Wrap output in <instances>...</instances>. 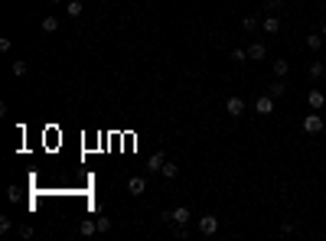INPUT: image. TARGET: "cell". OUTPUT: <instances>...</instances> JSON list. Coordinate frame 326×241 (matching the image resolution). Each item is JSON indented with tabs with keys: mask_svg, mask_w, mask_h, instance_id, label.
Returning a JSON list of instances; mask_svg holds the SVG:
<instances>
[{
	"mask_svg": "<svg viewBox=\"0 0 326 241\" xmlns=\"http://www.w3.org/2000/svg\"><path fill=\"white\" fill-rule=\"evenodd\" d=\"M284 92H287V85H284V78H274L271 85H268V95H271V98H284Z\"/></svg>",
	"mask_w": 326,
	"mask_h": 241,
	"instance_id": "9",
	"label": "cell"
},
{
	"mask_svg": "<svg viewBox=\"0 0 326 241\" xmlns=\"http://www.w3.org/2000/svg\"><path fill=\"white\" fill-rule=\"evenodd\" d=\"M7 199H10V202H20V189L10 186V189H7Z\"/></svg>",
	"mask_w": 326,
	"mask_h": 241,
	"instance_id": "24",
	"label": "cell"
},
{
	"mask_svg": "<svg viewBox=\"0 0 326 241\" xmlns=\"http://www.w3.org/2000/svg\"><path fill=\"white\" fill-rule=\"evenodd\" d=\"M255 111H258V114H271V111H274V98H271V95L255 98Z\"/></svg>",
	"mask_w": 326,
	"mask_h": 241,
	"instance_id": "6",
	"label": "cell"
},
{
	"mask_svg": "<svg viewBox=\"0 0 326 241\" xmlns=\"http://www.w3.org/2000/svg\"><path fill=\"white\" fill-rule=\"evenodd\" d=\"M287 72H290V62H284V59H277V62H274V75H277V78H284Z\"/></svg>",
	"mask_w": 326,
	"mask_h": 241,
	"instance_id": "18",
	"label": "cell"
},
{
	"mask_svg": "<svg viewBox=\"0 0 326 241\" xmlns=\"http://www.w3.org/2000/svg\"><path fill=\"white\" fill-rule=\"evenodd\" d=\"M307 72H310L313 82H320V78L326 75V65H323V62H310V69H307Z\"/></svg>",
	"mask_w": 326,
	"mask_h": 241,
	"instance_id": "14",
	"label": "cell"
},
{
	"mask_svg": "<svg viewBox=\"0 0 326 241\" xmlns=\"http://www.w3.org/2000/svg\"><path fill=\"white\" fill-rule=\"evenodd\" d=\"M20 235H23V238H33V225H20Z\"/></svg>",
	"mask_w": 326,
	"mask_h": 241,
	"instance_id": "26",
	"label": "cell"
},
{
	"mask_svg": "<svg viewBox=\"0 0 326 241\" xmlns=\"http://www.w3.org/2000/svg\"><path fill=\"white\" fill-rule=\"evenodd\" d=\"M258 26H261V20H258V16H245V20H241V30H245V33H255Z\"/></svg>",
	"mask_w": 326,
	"mask_h": 241,
	"instance_id": "15",
	"label": "cell"
},
{
	"mask_svg": "<svg viewBox=\"0 0 326 241\" xmlns=\"http://www.w3.org/2000/svg\"><path fill=\"white\" fill-rule=\"evenodd\" d=\"M323 173H326V166H323Z\"/></svg>",
	"mask_w": 326,
	"mask_h": 241,
	"instance_id": "29",
	"label": "cell"
},
{
	"mask_svg": "<svg viewBox=\"0 0 326 241\" xmlns=\"http://www.w3.org/2000/svg\"><path fill=\"white\" fill-rule=\"evenodd\" d=\"M261 30L268 33V36H274V33H280V16H277V13L264 16V20H261Z\"/></svg>",
	"mask_w": 326,
	"mask_h": 241,
	"instance_id": "4",
	"label": "cell"
},
{
	"mask_svg": "<svg viewBox=\"0 0 326 241\" xmlns=\"http://www.w3.org/2000/svg\"><path fill=\"white\" fill-rule=\"evenodd\" d=\"M163 163H166V156L160 153V150H157V153H150V163H147V170L154 173V170H163Z\"/></svg>",
	"mask_w": 326,
	"mask_h": 241,
	"instance_id": "12",
	"label": "cell"
},
{
	"mask_svg": "<svg viewBox=\"0 0 326 241\" xmlns=\"http://www.w3.org/2000/svg\"><path fill=\"white\" fill-rule=\"evenodd\" d=\"M303 134H313V137H317V134H323V117H320L317 111L303 117Z\"/></svg>",
	"mask_w": 326,
	"mask_h": 241,
	"instance_id": "1",
	"label": "cell"
},
{
	"mask_svg": "<svg viewBox=\"0 0 326 241\" xmlns=\"http://www.w3.org/2000/svg\"><path fill=\"white\" fill-rule=\"evenodd\" d=\"M10 69H13V75H16V78H20V75H26V62H13Z\"/></svg>",
	"mask_w": 326,
	"mask_h": 241,
	"instance_id": "23",
	"label": "cell"
},
{
	"mask_svg": "<svg viewBox=\"0 0 326 241\" xmlns=\"http://www.w3.org/2000/svg\"><path fill=\"white\" fill-rule=\"evenodd\" d=\"M49 3H62V0H49Z\"/></svg>",
	"mask_w": 326,
	"mask_h": 241,
	"instance_id": "28",
	"label": "cell"
},
{
	"mask_svg": "<svg viewBox=\"0 0 326 241\" xmlns=\"http://www.w3.org/2000/svg\"><path fill=\"white\" fill-rule=\"evenodd\" d=\"M307 104H310V111H320L326 104V95L320 92V88H310V92H307Z\"/></svg>",
	"mask_w": 326,
	"mask_h": 241,
	"instance_id": "3",
	"label": "cell"
},
{
	"mask_svg": "<svg viewBox=\"0 0 326 241\" xmlns=\"http://www.w3.org/2000/svg\"><path fill=\"white\" fill-rule=\"evenodd\" d=\"M307 46H310L313 52H320V49H323V33H320V36H307Z\"/></svg>",
	"mask_w": 326,
	"mask_h": 241,
	"instance_id": "20",
	"label": "cell"
},
{
	"mask_svg": "<svg viewBox=\"0 0 326 241\" xmlns=\"http://www.w3.org/2000/svg\"><path fill=\"white\" fill-rule=\"evenodd\" d=\"M199 232L206 235V238H212V235L218 232V218H216V215H202V218H199Z\"/></svg>",
	"mask_w": 326,
	"mask_h": 241,
	"instance_id": "2",
	"label": "cell"
},
{
	"mask_svg": "<svg viewBox=\"0 0 326 241\" xmlns=\"http://www.w3.org/2000/svg\"><path fill=\"white\" fill-rule=\"evenodd\" d=\"M78 235H85V238H92V235H98V218H85V222L78 225Z\"/></svg>",
	"mask_w": 326,
	"mask_h": 241,
	"instance_id": "8",
	"label": "cell"
},
{
	"mask_svg": "<svg viewBox=\"0 0 326 241\" xmlns=\"http://www.w3.org/2000/svg\"><path fill=\"white\" fill-rule=\"evenodd\" d=\"M127 189H131V195H144V189H147V179H144V176H134L131 183H127Z\"/></svg>",
	"mask_w": 326,
	"mask_h": 241,
	"instance_id": "10",
	"label": "cell"
},
{
	"mask_svg": "<svg viewBox=\"0 0 326 241\" xmlns=\"http://www.w3.org/2000/svg\"><path fill=\"white\" fill-rule=\"evenodd\" d=\"M225 111H228L232 117H241V114H245V101H241L238 95H232V98L225 101Z\"/></svg>",
	"mask_w": 326,
	"mask_h": 241,
	"instance_id": "5",
	"label": "cell"
},
{
	"mask_svg": "<svg viewBox=\"0 0 326 241\" xmlns=\"http://www.w3.org/2000/svg\"><path fill=\"white\" fill-rule=\"evenodd\" d=\"M232 62L245 65V62H248V49H232Z\"/></svg>",
	"mask_w": 326,
	"mask_h": 241,
	"instance_id": "16",
	"label": "cell"
},
{
	"mask_svg": "<svg viewBox=\"0 0 326 241\" xmlns=\"http://www.w3.org/2000/svg\"><path fill=\"white\" fill-rule=\"evenodd\" d=\"M65 13H69L72 20H75V16H82V13H85V7H82V0H69V3H65Z\"/></svg>",
	"mask_w": 326,
	"mask_h": 241,
	"instance_id": "11",
	"label": "cell"
},
{
	"mask_svg": "<svg viewBox=\"0 0 326 241\" xmlns=\"http://www.w3.org/2000/svg\"><path fill=\"white\" fill-rule=\"evenodd\" d=\"M160 173H163L166 179H176V176H179V166H176V163H163V170H160Z\"/></svg>",
	"mask_w": 326,
	"mask_h": 241,
	"instance_id": "19",
	"label": "cell"
},
{
	"mask_svg": "<svg viewBox=\"0 0 326 241\" xmlns=\"http://www.w3.org/2000/svg\"><path fill=\"white\" fill-rule=\"evenodd\" d=\"M264 55H268V46H264V43H251V46H248V59H251V62H261Z\"/></svg>",
	"mask_w": 326,
	"mask_h": 241,
	"instance_id": "7",
	"label": "cell"
},
{
	"mask_svg": "<svg viewBox=\"0 0 326 241\" xmlns=\"http://www.w3.org/2000/svg\"><path fill=\"white\" fill-rule=\"evenodd\" d=\"M59 30V20L55 16H43V33H55Z\"/></svg>",
	"mask_w": 326,
	"mask_h": 241,
	"instance_id": "17",
	"label": "cell"
},
{
	"mask_svg": "<svg viewBox=\"0 0 326 241\" xmlns=\"http://www.w3.org/2000/svg\"><path fill=\"white\" fill-rule=\"evenodd\" d=\"M111 232V218H98V235Z\"/></svg>",
	"mask_w": 326,
	"mask_h": 241,
	"instance_id": "22",
	"label": "cell"
},
{
	"mask_svg": "<svg viewBox=\"0 0 326 241\" xmlns=\"http://www.w3.org/2000/svg\"><path fill=\"white\" fill-rule=\"evenodd\" d=\"M173 222H176V225H186V222H189V209H186V205L173 209Z\"/></svg>",
	"mask_w": 326,
	"mask_h": 241,
	"instance_id": "13",
	"label": "cell"
},
{
	"mask_svg": "<svg viewBox=\"0 0 326 241\" xmlns=\"http://www.w3.org/2000/svg\"><path fill=\"white\" fill-rule=\"evenodd\" d=\"M280 7H284V0H264V10H271V13H277Z\"/></svg>",
	"mask_w": 326,
	"mask_h": 241,
	"instance_id": "21",
	"label": "cell"
},
{
	"mask_svg": "<svg viewBox=\"0 0 326 241\" xmlns=\"http://www.w3.org/2000/svg\"><path fill=\"white\" fill-rule=\"evenodd\" d=\"M320 33H323V36H326V23H323V30H320Z\"/></svg>",
	"mask_w": 326,
	"mask_h": 241,
	"instance_id": "27",
	"label": "cell"
},
{
	"mask_svg": "<svg viewBox=\"0 0 326 241\" xmlns=\"http://www.w3.org/2000/svg\"><path fill=\"white\" fill-rule=\"evenodd\" d=\"M10 228H13V222H10V218H0V235H7Z\"/></svg>",
	"mask_w": 326,
	"mask_h": 241,
	"instance_id": "25",
	"label": "cell"
}]
</instances>
